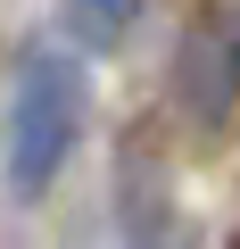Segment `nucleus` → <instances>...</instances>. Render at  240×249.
<instances>
[{
  "mask_svg": "<svg viewBox=\"0 0 240 249\" xmlns=\"http://www.w3.org/2000/svg\"><path fill=\"white\" fill-rule=\"evenodd\" d=\"M83 116H91L83 58L58 50V42H33L9 75V183H17V199H42L66 175V158L83 142Z\"/></svg>",
  "mask_w": 240,
  "mask_h": 249,
  "instance_id": "f257e3e1",
  "label": "nucleus"
},
{
  "mask_svg": "<svg viewBox=\"0 0 240 249\" xmlns=\"http://www.w3.org/2000/svg\"><path fill=\"white\" fill-rule=\"evenodd\" d=\"M174 108L199 133H224L240 108V9H199L174 42Z\"/></svg>",
  "mask_w": 240,
  "mask_h": 249,
  "instance_id": "f03ea898",
  "label": "nucleus"
},
{
  "mask_svg": "<svg viewBox=\"0 0 240 249\" xmlns=\"http://www.w3.org/2000/svg\"><path fill=\"white\" fill-rule=\"evenodd\" d=\"M125 249H158V241H125Z\"/></svg>",
  "mask_w": 240,
  "mask_h": 249,
  "instance_id": "20e7f679",
  "label": "nucleus"
},
{
  "mask_svg": "<svg viewBox=\"0 0 240 249\" xmlns=\"http://www.w3.org/2000/svg\"><path fill=\"white\" fill-rule=\"evenodd\" d=\"M58 17H66L91 50H116V42L141 25V0H58Z\"/></svg>",
  "mask_w": 240,
  "mask_h": 249,
  "instance_id": "7ed1b4c3",
  "label": "nucleus"
}]
</instances>
